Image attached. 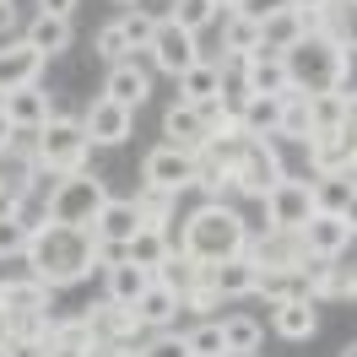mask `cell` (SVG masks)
Here are the masks:
<instances>
[{
    "label": "cell",
    "instance_id": "obj_1",
    "mask_svg": "<svg viewBox=\"0 0 357 357\" xmlns=\"http://www.w3.org/2000/svg\"><path fill=\"white\" fill-rule=\"evenodd\" d=\"M27 276H38L49 287H76L87 282L98 266H109V249L92 227H66V222H44L33 238H27V255H22Z\"/></svg>",
    "mask_w": 357,
    "mask_h": 357
},
{
    "label": "cell",
    "instance_id": "obj_2",
    "mask_svg": "<svg viewBox=\"0 0 357 357\" xmlns=\"http://www.w3.org/2000/svg\"><path fill=\"white\" fill-rule=\"evenodd\" d=\"M178 249L190 255V260H201V266H222L233 255H244L249 249V222L238 206H222V201H201L190 217H184V238Z\"/></svg>",
    "mask_w": 357,
    "mask_h": 357
},
{
    "label": "cell",
    "instance_id": "obj_3",
    "mask_svg": "<svg viewBox=\"0 0 357 357\" xmlns=\"http://www.w3.org/2000/svg\"><path fill=\"white\" fill-rule=\"evenodd\" d=\"M287 60V76H292V92H341V76H347V44L331 38V33H309L282 54Z\"/></svg>",
    "mask_w": 357,
    "mask_h": 357
},
{
    "label": "cell",
    "instance_id": "obj_4",
    "mask_svg": "<svg viewBox=\"0 0 357 357\" xmlns=\"http://www.w3.org/2000/svg\"><path fill=\"white\" fill-rule=\"evenodd\" d=\"M49 222H66V227H92L98 211L109 206V178L98 168H82V174H60L49 184Z\"/></svg>",
    "mask_w": 357,
    "mask_h": 357
},
{
    "label": "cell",
    "instance_id": "obj_5",
    "mask_svg": "<svg viewBox=\"0 0 357 357\" xmlns=\"http://www.w3.org/2000/svg\"><path fill=\"white\" fill-rule=\"evenodd\" d=\"M92 162V135L82 125V114H54L44 130H38V168L44 174H82Z\"/></svg>",
    "mask_w": 357,
    "mask_h": 357
},
{
    "label": "cell",
    "instance_id": "obj_6",
    "mask_svg": "<svg viewBox=\"0 0 357 357\" xmlns=\"http://www.w3.org/2000/svg\"><path fill=\"white\" fill-rule=\"evenodd\" d=\"M282 178H287L282 141H271V135H249V141H244V157H238V168H233L238 201H266Z\"/></svg>",
    "mask_w": 357,
    "mask_h": 357
},
{
    "label": "cell",
    "instance_id": "obj_7",
    "mask_svg": "<svg viewBox=\"0 0 357 357\" xmlns=\"http://www.w3.org/2000/svg\"><path fill=\"white\" fill-rule=\"evenodd\" d=\"M195 178H201V162L195 152H178V146H152V152L141 157V184H152V190H168V195H184V190H195Z\"/></svg>",
    "mask_w": 357,
    "mask_h": 357
},
{
    "label": "cell",
    "instance_id": "obj_8",
    "mask_svg": "<svg viewBox=\"0 0 357 357\" xmlns=\"http://www.w3.org/2000/svg\"><path fill=\"white\" fill-rule=\"evenodd\" d=\"M314 217V184L309 174H287L276 190L266 195V227H282V233H303V222Z\"/></svg>",
    "mask_w": 357,
    "mask_h": 357
},
{
    "label": "cell",
    "instance_id": "obj_9",
    "mask_svg": "<svg viewBox=\"0 0 357 357\" xmlns=\"http://www.w3.org/2000/svg\"><path fill=\"white\" fill-rule=\"evenodd\" d=\"M249 255H255V266H260V271H303V266H309L303 233H282V227L249 233Z\"/></svg>",
    "mask_w": 357,
    "mask_h": 357
},
{
    "label": "cell",
    "instance_id": "obj_10",
    "mask_svg": "<svg viewBox=\"0 0 357 357\" xmlns=\"http://www.w3.org/2000/svg\"><path fill=\"white\" fill-rule=\"evenodd\" d=\"M146 60H152L162 76H184V70L195 66V60H206V54H201V38H195V33H184L178 22H168V17H162L152 49H146Z\"/></svg>",
    "mask_w": 357,
    "mask_h": 357
},
{
    "label": "cell",
    "instance_id": "obj_11",
    "mask_svg": "<svg viewBox=\"0 0 357 357\" xmlns=\"http://www.w3.org/2000/svg\"><path fill=\"white\" fill-rule=\"evenodd\" d=\"M82 125H87L92 146H125L135 130V109H125V103H114V98H92L87 109H82Z\"/></svg>",
    "mask_w": 357,
    "mask_h": 357
},
{
    "label": "cell",
    "instance_id": "obj_12",
    "mask_svg": "<svg viewBox=\"0 0 357 357\" xmlns=\"http://www.w3.org/2000/svg\"><path fill=\"white\" fill-rule=\"evenodd\" d=\"M49 60L38 49L27 44V38H11V44H0V98L17 87H33V82H44Z\"/></svg>",
    "mask_w": 357,
    "mask_h": 357
},
{
    "label": "cell",
    "instance_id": "obj_13",
    "mask_svg": "<svg viewBox=\"0 0 357 357\" xmlns=\"http://www.w3.org/2000/svg\"><path fill=\"white\" fill-rule=\"evenodd\" d=\"M0 109H6V119H11V130H44L49 119H54V98H49L44 82H33V87H17L0 98Z\"/></svg>",
    "mask_w": 357,
    "mask_h": 357
},
{
    "label": "cell",
    "instance_id": "obj_14",
    "mask_svg": "<svg viewBox=\"0 0 357 357\" xmlns=\"http://www.w3.org/2000/svg\"><path fill=\"white\" fill-rule=\"evenodd\" d=\"M206 282L222 292V303H238V298H255L260 292V266H255V255H233L222 266H206Z\"/></svg>",
    "mask_w": 357,
    "mask_h": 357
},
{
    "label": "cell",
    "instance_id": "obj_15",
    "mask_svg": "<svg viewBox=\"0 0 357 357\" xmlns=\"http://www.w3.org/2000/svg\"><path fill=\"white\" fill-rule=\"evenodd\" d=\"M92 233L103 238V249H119V255H125V244L141 233V211H135V201H130V195H109V206L98 211Z\"/></svg>",
    "mask_w": 357,
    "mask_h": 357
},
{
    "label": "cell",
    "instance_id": "obj_16",
    "mask_svg": "<svg viewBox=\"0 0 357 357\" xmlns=\"http://www.w3.org/2000/svg\"><path fill=\"white\" fill-rule=\"evenodd\" d=\"M162 141L168 146H178V152H201L206 141H211V130H206V119H201V109L195 103H168L162 109Z\"/></svg>",
    "mask_w": 357,
    "mask_h": 357
},
{
    "label": "cell",
    "instance_id": "obj_17",
    "mask_svg": "<svg viewBox=\"0 0 357 357\" xmlns=\"http://www.w3.org/2000/svg\"><path fill=\"white\" fill-rule=\"evenodd\" d=\"M303 249H309L314 260H341L347 249H352V227L331 217V211H314L309 222H303Z\"/></svg>",
    "mask_w": 357,
    "mask_h": 357
},
{
    "label": "cell",
    "instance_id": "obj_18",
    "mask_svg": "<svg viewBox=\"0 0 357 357\" xmlns=\"http://www.w3.org/2000/svg\"><path fill=\"white\" fill-rule=\"evenodd\" d=\"M238 87L255 92V98H292V76H287V60L282 54H249Z\"/></svg>",
    "mask_w": 357,
    "mask_h": 357
},
{
    "label": "cell",
    "instance_id": "obj_19",
    "mask_svg": "<svg viewBox=\"0 0 357 357\" xmlns=\"http://www.w3.org/2000/svg\"><path fill=\"white\" fill-rule=\"evenodd\" d=\"M92 314V331H98V341H130V347H141L146 341V325L135 319V309L130 303H114V298H103L98 309H87Z\"/></svg>",
    "mask_w": 357,
    "mask_h": 357
},
{
    "label": "cell",
    "instance_id": "obj_20",
    "mask_svg": "<svg viewBox=\"0 0 357 357\" xmlns=\"http://www.w3.org/2000/svg\"><path fill=\"white\" fill-rule=\"evenodd\" d=\"M352 135L347 130H319L309 135V146H303V174H341L347 162H352Z\"/></svg>",
    "mask_w": 357,
    "mask_h": 357
},
{
    "label": "cell",
    "instance_id": "obj_21",
    "mask_svg": "<svg viewBox=\"0 0 357 357\" xmlns=\"http://www.w3.org/2000/svg\"><path fill=\"white\" fill-rule=\"evenodd\" d=\"M103 98L125 103V109H141V103L152 98V70L141 66V60H119V66H109V76H103Z\"/></svg>",
    "mask_w": 357,
    "mask_h": 357
},
{
    "label": "cell",
    "instance_id": "obj_22",
    "mask_svg": "<svg viewBox=\"0 0 357 357\" xmlns=\"http://www.w3.org/2000/svg\"><path fill=\"white\" fill-rule=\"evenodd\" d=\"M130 309H135V319H141V325L157 335V331H174V325H178V314H184V298H178L174 287H162V282L152 276V287L141 292Z\"/></svg>",
    "mask_w": 357,
    "mask_h": 357
},
{
    "label": "cell",
    "instance_id": "obj_23",
    "mask_svg": "<svg viewBox=\"0 0 357 357\" xmlns=\"http://www.w3.org/2000/svg\"><path fill=\"white\" fill-rule=\"evenodd\" d=\"M271 331L282 341H314L319 335V303L314 298H287L271 309Z\"/></svg>",
    "mask_w": 357,
    "mask_h": 357
},
{
    "label": "cell",
    "instance_id": "obj_24",
    "mask_svg": "<svg viewBox=\"0 0 357 357\" xmlns=\"http://www.w3.org/2000/svg\"><path fill=\"white\" fill-rule=\"evenodd\" d=\"M22 38L44 60H60V54H70V44H76V27L66 22V17H44V11H33L27 17V27H22Z\"/></svg>",
    "mask_w": 357,
    "mask_h": 357
},
{
    "label": "cell",
    "instance_id": "obj_25",
    "mask_svg": "<svg viewBox=\"0 0 357 357\" xmlns=\"http://www.w3.org/2000/svg\"><path fill=\"white\" fill-rule=\"evenodd\" d=\"M0 303L11 314H49L54 309V287L22 271V276H6V282H0Z\"/></svg>",
    "mask_w": 357,
    "mask_h": 357
},
{
    "label": "cell",
    "instance_id": "obj_26",
    "mask_svg": "<svg viewBox=\"0 0 357 357\" xmlns=\"http://www.w3.org/2000/svg\"><path fill=\"white\" fill-rule=\"evenodd\" d=\"M174 87H178V103H206V98L227 92V70L222 60H195L184 76H174Z\"/></svg>",
    "mask_w": 357,
    "mask_h": 357
},
{
    "label": "cell",
    "instance_id": "obj_27",
    "mask_svg": "<svg viewBox=\"0 0 357 357\" xmlns=\"http://www.w3.org/2000/svg\"><path fill=\"white\" fill-rule=\"evenodd\" d=\"M303 38V17H298V6H276L266 22H260V54H287L292 44Z\"/></svg>",
    "mask_w": 357,
    "mask_h": 357
},
{
    "label": "cell",
    "instance_id": "obj_28",
    "mask_svg": "<svg viewBox=\"0 0 357 357\" xmlns=\"http://www.w3.org/2000/svg\"><path fill=\"white\" fill-rule=\"evenodd\" d=\"M146 287H152V271H141L135 260H125V255L103 266V298H114V303H135Z\"/></svg>",
    "mask_w": 357,
    "mask_h": 357
},
{
    "label": "cell",
    "instance_id": "obj_29",
    "mask_svg": "<svg viewBox=\"0 0 357 357\" xmlns=\"http://www.w3.org/2000/svg\"><path fill=\"white\" fill-rule=\"evenodd\" d=\"M309 184H314V211L341 217V211H347V201H352V190H357V168L347 162L341 174H309Z\"/></svg>",
    "mask_w": 357,
    "mask_h": 357
},
{
    "label": "cell",
    "instance_id": "obj_30",
    "mask_svg": "<svg viewBox=\"0 0 357 357\" xmlns=\"http://www.w3.org/2000/svg\"><path fill=\"white\" fill-rule=\"evenodd\" d=\"M174 249H178V244L168 238V233H162V227H141L130 244H125V260H135L141 271H152V276H157V266H162Z\"/></svg>",
    "mask_w": 357,
    "mask_h": 357
},
{
    "label": "cell",
    "instance_id": "obj_31",
    "mask_svg": "<svg viewBox=\"0 0 357 357\" xmlns=\"http://www.w3.org/2000/svg\"><path fill=\"white\" fill-rule=\"evenodd\" d=\"M222 341H227V357H255L266 331H260L255 314H222Z\"/></svg>",
    "mask_w": 357,
    "mask_h": 357
},
{
    "label": "cell",
    "instance_id": "obj_32",
    "mask_svg": "<svg viewBox=\"0 0 357 357\" xmlns=\"http://www.w3.org/2000/svg\"><path fill=\"white\" fill-rule=\"evenodd\" d=\"M309 135H314V119H309V98L303 92H292V98H282V125H276V141L282 146H309Z\"/></svg>",
    "mask_w": 357,
    "mask_h": 357
},
{
    "label": "cell",
    "instance_id": "obj_33",
    "mask_svg": "<svg viewBox=\"0 0 357 357\" xmlns=\"http://www.w3.org/2000/svg\"><path fill=\"white\" fill-rule=\"evenodd\" d=\"M238 125H244V135H271V141H276V125H282V98H255V92H249L244 109H238Z\"/></svg>",
    "mask_w": 357,
    "mask_h": 357
},
{
    "label": "cell",
    "instance_id": "obj_34",
    "mask_svg": "<svg viewBox=\"0 0 357 357\" xmlns=\"http://www.w3.org/2000/svg\"><path fill=\"white\" fill-rule=\"evenodd\" d=\"M222 17L227 11L217 6V0H174V11H168V22H178L184 33H195V38H201L206 27H217Z\"/></svg>",
    "mask_w": 357,
    "mask_h": 357
},
{
    "label": "cell",
    "instance_id": "obj_35",
    "mask_svg": "<svg viewBox=\"0 0 357 357\" xmlns=\"http://www.w3.org/2000/svg\"><path fill=\"white\" fill-rule=\"evenodd\" d=\"M222 54H260V22L244 11L222 17Z\"/></svg>",
    "mask_w": 357,
    "mask_h": 357
},
{
    "label": "cell",
    "instance_id": "obj_36",
    "mask_svg": "<svg viewBox=\"0 0 357 357\" xmlns=\"http://www.w3.org/2000/svg\"><path fill=\"white\" fill-rule=\"evenodd\" d=\"M347 114H352V98H347V92H314L309 98L314 135L319 130H347Z\"/></svg>",
    "mask_w": 357,
    "mask_h": 357
},
{
    "label": "cell",
    "instance_id": "obj_37",
    "mask_svg": "<svg viewBox=\"0 0 357 357\" xmlns=\"http://www.w3.org/2000/svg\"><path fill=\"white\" fill-rule=\"evenodd\" d=\"M201 276H206V266H201V260H190L184 249H174V255H168V260L157 266V282H162V287H174L178 298H184V292L195 287Z\"/></svg>",
    "mask_w": 357,
    "mask_h": 357
},
{
    "label": "cell",
    "instance_id": "obj_38",
    "mask_svg": "<svg viewBox=\"0 0 357 357\" xmlns=\"http://www.w3.org/2000/svg\"><path fill=\"white\" fill-rule=\"evenodd\" d=\"M119 27H125V38H130L135 54H146V49H152V38H157V27H162V17H157V11H146V6H130V11L119 17Z\"/></svg>",
    "mask_w": 357,
    "mask_h": 357
},
{
    "label": "cell",
    "instance_id": "obj_39",
    "mask_svg": "<svg viewBox=\"0 0 357 357\" xmlns=\"http://www.w3.org/2000/svg\"><path fill=\"white\" fill-rule=\"evenodd\" d=\"M184 347H190V357H227L222 319H201L195 331H184Z\"/></svg>",
    "mask_w": 357,
    "mask_h": 357
},
{
    "label": "cell",
    "instance_id": "obj_40",
    "mask_svg": "<svg viewBox=\"0 0 357 357\" xmlns=\"http://www.w3.org/2000/svg\"><path fill=\"white\" fill-rule=\"evenodd\" d=\"M92 54H98L103 66H119V60H135V49H130V38H125V27H119V22L98 27V38H92Z\"/></svg>",
    "mask_w": 357,
    "mask_h": 357
},
{
    "label": "cell",
    "instance_id": "obj_41",
    "mask_svg": "<svg viewBox=\"0 0 357 357\" xmlns=\"http://www.w3.org/2000/svg\"><path fill=\"white\" fill-rule=\"evenodd\" d=\"M217 309H222V292L211 287V282H195V287L184 292V314H195V319H217Z\"/></svg>",
    "mask_w": 357,
    "mask_h": 357
},
{
    "label": "cell",
    "instance_id": "obj_42",
    "mask_svg": "<svg viewBox=\"0 0 357 357\" xmlns=\"http://www.w3.org/2000/svg\"><path fill=\"white\" fill-rule=\"evenodd\" d=\"M135 357H190V347H184V335L157 331V335H146V341L135 347Z\"/></svg>",
    "mask_w": 357,
    "mask_h": 357
},
{
    "label": "cell",
    "instance_id": "obj_43",
    "mask_svg": "<svg viewBox=\"0 0 357 357\" xmlns=\"http://www.w3.org/2000/svg\"><path fill=\"white\" fill-rule=\"evenodd\" d=\"M27 238H33L27 222L6 217V222H0V260H22V255H27Z\"/></svg>",
    "mask_w": 357,
    "mask_h": 357
},
{
    "label": "cell",
    "instance_id": "obj_44",
    "mask_svg": "<svg viewBox=\"0 0 357 357\" xmlns=\"http://www.w3.org/2000/svg\"><path fill=\"white\" fill-rule=\"evenodd\" d=\"M22 11H17V0H0V44H11V38H22Z\"/></svg>",
    "mask_w": 357,
    "mask_h": 357
},
{
    "label": "cell",
    "instance_id": "obj_45",
    "mask_svg": "<svg viewBox=\"0 0 357 357\" xmlns=\"http://www.w3.org/2000/svg\"><path fill=\"white\" fill-rule=\"evenodd\" d=\"M0 357H49V341H33V335H11Z\"/></svg>",
    "mask_w": 357,
    "mask_h": 357
},
{
    "label": "cell",
    "instance_id": "obj_46",
    "mask_svg": "<svg viewBox=\"0 0 357 357\" xmlns=\"http://www.w3.org/2000/svg\"><path fill=\"white\" fill-rule=\"evenodd\" d=\"M76 6H82V0H38V11H44V17H76Z\"/></svg>",
    "mask_w": 357,
    "mask_h": 357
},
{
    "label": "cell",
    "instance_id": "obj_47",
    "mask_svg": "<svg viewBox=\"0 0 357 357\" xmlns=\"http://www.w3.org/2000/svg\"><path fill=\"white\" fill-rule=\"evenodd\" d=\"M92 357H135V347L130 341H98V352Z\"/></svg>",
    "mask_w": 357,
    "mask_h": 357
},
{
    "label": "cell",
    "instance_id": "obj_48",
    "mask_svg": "<svg viewBox=\"0 0 357 357\" xmlns=\"http://www.w3.org/2000/svg\"><path fill=\"white\" fill-rule=\"evenodd\" d=\"M6 341H11V309L0 303V352H6Z\"/></svg>",
    "mask_w": 357,
    "mask_h": 357
},
{
    "label": "cell",
    "instance_id": "obj_49",
    "mask_svg": "<svg viewBox=\"0 0 357 357\" xmlns=\"http://www.w3.org/2000/svg\"><path fill=\"white\" fill-rule=\"evenodd\" d=\"M341 222L352 227V238H357V190H352V201H347V211H341Z\"/></svg>",
    "mask_w": 357,
    "mask_h": 357
},
{
    "label": "cell",
    "instance_id": "obj_50",
    "mask_svg": "<svg viewBox=\"0 0 357 357\" xmlns=\"http://www.w3.org/2000/svg\"><path fill=\"white\" fill-rule=\"evenodd\" d=\"M11 146V119H6V109H0V152Z\"/></svg>",
    "mask_w": 357,
    "mask_h": 357
},
{
    "label": "cell",
    "instance_id": "obj_51",
    "mask_svg": "<svg viewBox=\"0 0 357 357\" xmlns=\"http://www.w3.org/2000/svg\"><path fill=\"white\" fill-rule=\"evenodd\" d=\"M292 6H309V11H331L335 0H292Z\"/></svg>",
    "mask_w": 357,
    "mask_h": 357
},
{
    "label": "cell",
    "instance_id": "obj_52",
    "mask_svg": "<svg viewBox=\"0 0 357 357\" xmlns=\"http://www.w3.org/2000/svg\"><path fill=\"white\" fill-rule=\"evenodd\" d=\"M49 357H92V352H70V347H49Z\"/></svg>",
    "mask_w": 357,
    "mask_h": 357
},
{
    "label": "cell",
    "instance_id": "obj_53",
    "mask_svg": "<svg viewBox=\"0 0 357 357\" xmlns=\"http://www.w3.org/2000/svg\"><path fill=\"white\" fill-rule=\"evenodd\" d=\"M347 135L357 141V98H352V114H347Z\"/></svg>",
    "mask_w": 357,
    "mask_h": 357
},
{
    "label": "cell",
    "instance_id": "obj_54",
    "mask_svg": "<svg viewBox=\"0 0 357 357\" xmlns=\"http://www.w3.org/2000/svg\"><path fill=\"white\" fill-rule=\"evenodd\" d=\"M217 6H222V11H238V6H244V0H217Z\"/></svg>",
    "mask_w": 357,
    "mask_h": 357
},
{
    "label": "cell",
    "instance_id": "obj_55",
    "mask_svg": "<svg viewBox=\"0 0 357 357\" xmlns=\"http://www.w3.org/2000/svg\"><path fill=\"white\" fill-rule=\"evenodd\" d=\"M341 357H357V341H347V347H341Z\"/></svg>",
    "mask_w": 357,
    "mask_h": 357
},
{
    "label": "cell",
    "instance_id": "obj_56",
    "mask_svg": "<svg viewBox=\"0 0 357 357\" xmlns=\"http://www.w3.org/2000/svg\"><path fill=\"white\" fill-rule=\"evenodd\" d=\"M114 6H125V11H130V6H146V0H114Z\"/></svg>",
    "mask_w": 357,
    "mask_h": 357
},
{
    "label": "cell",
    "instance_id": "obj_57",
    "mask_svg": "<svg viewBox=\"0 0 357 357\" xmlns=\"http://www.w3.org/2000/svg\"><path fill=\"white\" fill-rule=\"evenodd\" d=\"M352 168H357V146H352Z\"/></svg>",
    "mask_w": 357,
    "mask_h": 357
}]
</instances>
